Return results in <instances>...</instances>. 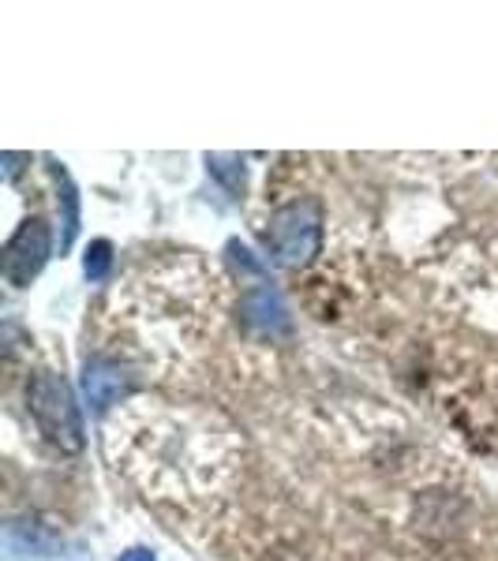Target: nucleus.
<instances>
[{
  "label": "nucleus",
  "mask_w": 498,
  "mask_h": 561,
  "mask_svg": "<svg viewBox=\"0 0 498 561\" xmlns=\"http://www.w3.org/2000/svg\"><path fill=\"white\" fill-rule=\"evenodd\" d=\"M26 404L38 423V431L65 454H79L83 449V415H79L76 393L57 370H38L26 382Z\"/></svg>",
  "instance_id": "1"
},
{
  "label": "nucleus",
  "mask_w": 498,
  "mask_h": 561,
  "mask_svg": "<svg viewBox=\"0 0 498 561\" xmlns=\"http://www.w3.org/2000/svg\"><path fill=\"white\" fill-rule=\"evenodd\" d=\"M267 248L282 266H312L322 248V210L315 198H296L270 217Z\"/></svg>",
  "instance_id": "2"
},
{
  "label": "nucleus",
  "mask_w": 498,
  "mask_h": 561,
  "mask_svg": "<svg viewBox=\"0 0 498 561\" xmlns=\"http://www.w3.org/2000/svg\"><path fill=\"white\" fill-rule=\"evenodd\" d=\"M49 225L42 217H26L20 229L12 232L4 248V280L12 288H26L34 277L42 274V266L49 262Z\"/></svg>",
  "instance_id": "3"
},
{
  "label": "nucleus",
  "mask_w": 498,
  "mask_h": 561,
  "mask_svg": "<svg viewBox=\"0 0 498 561\" xmlns=\"http://www.w3.org/2000/svg\"><path fill=\"white\" fill-rule=\"evenodd\" d=\"M83 389H87V401L94 404V412H105L109 404H116L124 393L132 389V378L124 375L116 364H87V375H83Z\"/></svg>",
  "instance_id": "4"
},
{
  "label": "nucleus",
  "mask_w": 498,
  "mask_h": 561,
  "mask_svg": "<svg viewBox=\"0 0 498 561\" xmlns=\"http://www.w3.org/2000/svg\"><path fill=\"white\" fill-rule=\"evenodd\" d=\"M244 322L256 325L262 333H278V330H288V311L285 304L278 300V293L270 288H251L244 296Z\"/></svg>",
  "instance_id": "5"
},
{
  "label": "nucleus",
  "mask_w": 498,
  "mask_h": 561,
  "mask_svg": "<svg viewBox=\"0 0 498 561\" xmlns=\"http://www.w3.org/2000/svg\"><path fill=\"white\" fill-rule=\"evenodd\" d=\"M109 266H113V248H109V240H94V243H90V251H87V259H83L87 277L90 280H105Z\"/></svg>",
  "instance_id": "6"
},
{
  "label": "nucleus",
  "mask_w": 498,
  "mask_h": 561,
  "mask_svg": "<svg viewBox=\"0 0 498 561\" xmlns=\"http://www.w3.org/2000/svg\"><path fill=\"white\" fill-rule=\"evenodd\" d=\"M121 561H158V558L150 550H128V554H121Z\"/></svg>",
  "instance_id": "7"
}]
</instances>
